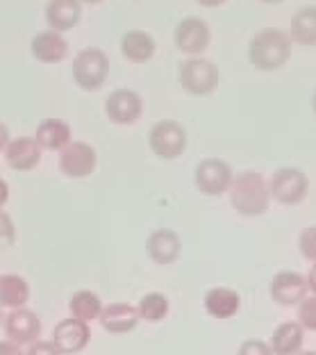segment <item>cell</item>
Segmentation results:
<instances>
[{
	"label": "cell",
	"instance_id": "cell-14",
	"mask_svg": "<svg viewBox=\"0 0 316 355\" xmlns=\"http://www.w3.org/2000/svg\"><path fill=\"white\" fill-rule=\"evenodd\" d=\"M100 326L112 335H125L139 326V312L130 303H109L100 310Z\"/></svg>",
	"mask_w": 316,
	"mask_h": 355
},
{
	"label": "cell",
	"instance_id": "cell-23",
	"mask_svg": "<svg viewBox=\"0 0 316 355\" xmlns=\"http://www.w3.org/2000/svg\"><path fill=\"white\" fill-rule=\"evenodd\" d=\"M291 39L303 46H316V5H303L291 16Z\"/></svg>",
	"mask_w": 316,
	"mask_h": 355
},
{
	"label": "cell",
	"instance_id": "cell-5",
	"mask_svg": "<svg viewBox=\"0 0 316 355\" xmlns=\"http://www.w3.org/2000/svg\"><path fill=\"white\" fill-rule=\"evenodd\" d=\"M271 198L282 205H298L303 203L307 191H310V180L296 166H282L271 178Z\"/></svg>",
	"mask_w": 316,
	"mask_h": 355
},
{
	"label": "cell",
	"instance_id": "cell-21",
	"mask_svg": "<svg viewBox=\"0 0 316 355\" xmlns=\"http://www.w3.org/2000/svg\"><path fill=\"white\" fill-rule=\"evenodd\" d=\"M241 298L230 287H214L205 296V310L214 319H230L239 312Z\"/></svg>",
	"mask_w": 316,
	"mask_h": 355
},
{
	"label": "cell",
	"instance_id": "cell-39",
	"mask_svg": "<svg viewBox=\"0 0 316 355\" xmlns=\"http://www.w3.org/2000/svg\"><path fill=\"white\" fill-rule=\"evenodd\" d=\"M82 3H100V0H82Z\"/></svg>",
	"mask_w": 316,
	"mask_h": 355
},
{
	"label": "cell",
	"instance_id": "cell-12",
	"mask_svg": "<svg viewBox=\"0 0 316 355\" xmlns=\"http://www.w3.org/2000/svg\"><path fill=\"white\" fill-rule=\"evenodd\" d=\"M58 349L69 355V353H80L85 351L89 342H91V330H89V324L80 319H64L60 321L53 330V340H51Z\"/></svg>",
	"mask_w": 316,
	"mask_h": 355
},
{
	"label": "cell",
	"instance_id": "cell-4",
	"mask_svg": "<svg viewBox=\"0 0 316 355\" xmlns=\"http://www.w3.org/2000/svg\"><path fill=\"white\" fill-rule=\"evenodd\" d=\"M148 144L161 159H177L187 148V130L177 121L164 119L150 128Z\"/></svg>",
	"mask_w": 316,
	"mask_h": 355
},
{
	"label": "cell",
	"instance_id": "cell-18",
	"mask_svg": "<svg viewBox=\"0 0 316 355\" xmlns=\"http://www.w3.org/2000/svg\"><path fill=\"white\" fill-rule=\"evenodd\" d=\"M305 342V330L298 321H285L273 330L271 335V351L273 355H296L303 349Z\"/></svg>",
	"mask_w": 316,
	"mask_h": 355
},
{
	"label": "cell",
	"instance_id": "cell-13",
	"mask_svg": "<svg viewBox=\"0 0 316 355\" xmlns=\"http://www.w3.org/2000/svg\"><path fill=\"white\" fill-rule=\"evenodd\" d=\"M307 278L298 271H280L271 280V298L280 305H296L307 294Z\"/></svg>",
	"mask_w": 316,
	"mask_h": 355
},
{
	"label": "cell",
	"instance_id": "cell-3",
	"mask_svg": "<svg viewBox=\"0 0 316 355\" xmlns=\"http://www.w3.org/2000/svg\"><path fill=\"white\" fill-rule=\"evenodd\" d=\"M109 73V60L100 48H85L73 60V80L78 87L94 92V89L103 87L105 78Z\"/></svg>",
	"mask_w": 316,
	"mask_h": 355
},
{
	"label": "cell",
	"instance_id": "cell-35",
	"mask_svg": "<svg viewBox=\"0 0 316 355\" xmlns=\"http://www.w3.org/2000/svg\"><path fill=\"white\" fill-rule=\"evenodd\" d=\"M307 287H310V289H312V294L316 296V262L312 264L310 273H307Z\"/></svg>",
	"mask_w": 316,
	"mask_h": 355
},
{
	"label": "cell",
	"instance_id": "cell-27",
	"mask_svg": "<svg viewBox=\"0 0 316 355\" xmlns=\"http://www.w3.org/2000/svg\"><path fill=\"white\" fill-rule=\"evenodd\" d=\"M298 324L303 330H312L316 333V296H305L298 303Z\"/></svg>",
	"mask_w": 316,
	"mask_h": 355
},
{
	"label": "cell",
	"instance_id": "cell-24",
	"mask_svg": "<svg viewBox=\"0 0 316 355\" xmlns=\"http://www.w3.org/2000/svg\"><path fill=\"white\" fill-rule=\"evenodd\" d=\"M121 51H123L128 60L146 62L155 53V42H152V37L143 30H128L123 39H121Z\"/></svg>",
	"mask_w": 316,
	"mask_h": 355
},
{
	"label": "cell",
	"instance_id": "cell-7",
	"mask_svg": "<svg viewBox=\"0 0 316 355\" xmlns=\"http://www.w3.org/2000/svg\"><path fill=\"white\" fill-rule=\"evenodd\" d=\"M232 178H234L232 166L218 157L202 159V162H198L196 171H193L196 187L200 193H205V196H223V193L230 189Z\"/></svg>",
	"mask_w": 316,
	"mask_h": 355
},
{
	"label": "cell",
	"instance_id": "cell-19",
	"mask_svg": "<svg viewBox=\"0 0 316 355\" xmlns=\"http://www.w3.org/2000/svg\"><path fill=\"white\" fill-rule=\"evenodd\" d=\"M82 16L80 0H48L46 5V21L53 30H71Z\"/></svg>",
	"mask_w": 316,
	"mask_h": 355
},
{
	"label": "cell",
	"instance_id": "cell-38",
	"mask_svg": "<svg viewBox=\"0 0 316 355\" xmlns=\"http://www.w3.org/2000/svg\"><path fill=\"white\" fill-rule=\"evenodd\" d=\"M312 107H314V112H316V89H314V94H312Z\"/></svg>",
	"mask_w": 316,
	"mask_h": 355
},
{
	"label": "cell",
	"instance_id": "cell-9",
	"mask_svg": "<svg viewBox=\"0 0 316 355\" xmlns=\"http://www.w3.org/2000/svg\"><path fill=\"white\" fill-rule=\"evenodd\" d=\"M96 162V148L87 141H69L60 150V168L67 178H87L94 173Z\"/></svg>",
	"mask_w": 316,
	"mask_h": 355
},
{
	"label": "cell",
	"instance_id": "cell-29",
	"mask_svg": "<svg viewBox=\"0 0 316 355\" xmlns=\"http://www.w3.org/2000/svg\"><path fill=\"white\" fill-rule=\"evenodd\" d=\"M16 241V225L14 219L5 209H0V248H10Z\"/></svg>",
	"mask_w": 316,
	"mask_h": 355
},
{
	"label": "cell",
	"instance_id": "cell-32",
	"mask_svg": "<svg viewBox=\"0 0 316 355\" xmlns=\"http://www.w3.org/2000/svg\"><path fill=\"white\" fill-rule=\"evenodd\" d=\"M0 355H26L21 351L19 344H14L10 340H0Z\"/></svg>",
	"mask_w": 316,
	"mask_h": 355
},
{
	"label": "cell",
	"instance_id": "cell-10",
	"mask_svg": "<svg viewBox=\"0 0 316 355\" xmlns=\"http://www.w3.org/2000/svg\"><path fill=\"white\" fill-rule=\"evenodd\" d=\"M209 39H212V32L200 16H187L175 28V46L191 58H198L205 51Z\"/></svg>",
	"mask_w": 316,
	"mask_h": 355
},
{
	"label": "cell",
	"instance_id": "cell-6",
	"mask_svg": "<svg viewBox=\"0 0 316 355\" xmlns=\"http://www.w3.org/2000/svg\"><path fill=\"white\" fill-rule=\"evenodd\" d=\"M180 83L189 94L205 96L212 94L218 85V69L212 60L205 58H189L180 64Z\"/></svg>",
	"mask_w": 316,
	"mask_h": 355
},
{
	"label": "cell",
	"instance_id": "cell-25",
	"mask_svg": "<svg viewBox=\"0 0 316 355\" xmlns=\"http://www.w3.org/2000/svg\"><path fill=\"white\" fill-rule=\"evenodd\" d=\"M69 310L73 319H80V321H85V324H89V321L100 317V310H103L100 296L94 294L91 289H80V292L71 296Z\"/></svg>",
	"mask_w": 316,
	"mask_h": 355
},
{
	"label": "cell",
	"instance_id": "cell-28",
	"mask_svg": "<svg viewBox=\"0 0 316 355\" xmlns=\"http://www.w3.org/2000/svg\"><path fill=\"white\" fill-rule=\"evenodd\" d=\"M298 248H301V255L305 260L316 262V225H310L301 232L298 237Z\"/></svg>",
	"mask_w": 316,
	"mask_h": 355
},
{
	"label": "cell",
	"instance_id": "cell-1",
	"mask_svg": "<svg viewBox=\"0 0 316 355\" xmlns=\"http://www.w3.org/2000/svg\"><path fill=\"white\" fill-rule=\"evenodd\" d=\"M228 193L234 212L239 216H248V219L262 216L271 203L269 184H266V180L257 171H250V168L232 178Z\"/></svg>",
	"mask_w": 316,
	"mask_h": 355
},
{
	"label": "cell",
	"instance_id": "cell-36",
	"mask_svg": "<svg viewBox=\"0 0 316 355\" xmlns=\"http://www.w3.org/2000/svg\"><path fill=\"white\" fill-rule=\"evenodd\" d=\"M200 5H205V7H216V5H221L225 3V0H198Z\"/></svg>",
	"mask_w": 316,
	"mask_h": 355
},
{
	"label": "cell",
	"instance_id": "cell-15",
	"mask_svg": "<svg viewBox=\"0 0 316 355\" xmlns=\"http://www.w3.org/2000/svg\"><path fill=\"white\" fill-rule=\"evenodd\" d=\"M180 251H182V241L175 230L159 228L155 232H150L148 239H146V253L157 264H173L180 257Z\"/></svg>",
	"mask_w": 316,
	"mask_h": 355
},
{
	"label": "cell",
	"instance_id": "cell-11",
	"mask_svg": "<svg viewBox=\"0 0 316 355\" xmlns=\"http://www.w3.org/2000/svg\"><path fill=\"white\" fill-rule=\"evenodd\" d=\"M3 326H5L7 340L19 346L37 342L39 335H42V321H39L37 312H32L28 308L12 310L3 319Z\"/></svg>",
	"mask_w": 316,
	"mask_h": 355
},
{
	"label": "cell",
	"instance_id": "cell-34",
	"mask_svg": "<svg viewBox=\"0 0 316 355\" xmlns=\"http://www.w3.org/2000/svg\"><path fill=\"white\" fill-rule=\"evenodd\" d=\"M7 144H10V130H7L5 123H0V150H5Z\"/></svg>",
	"mask_w": 316,
	"mask_h": 355
},
{
	"label": "cell",
	"instance_id": "cell-30",
	"mask_svg": "<svg viewBox=\"0 0 316 355\" xmlns=\"http://www.w3.org/2000/svg\"><path fill=\"white\" fill-rule=\"evenodd\" d=\"M237 355H273V351H271V346L262 340H246L239 346Z\"/></svg>",
	"mask_w": 316,
	"mask_h": 355
},
{
	"label": "cell",
	"instance_id": "cell-22",
	"mask_svg": "<svg viewBox=\"0 0 316 355\" xmlns=\"http://www.w3.org/2000/svg\"><path fill=\"white\" fill-rule=\"evenodd\" d=\"M35 141L46 150H62L71 141V128L62 119H46L37 125Z\"/></svg>",
	"mask_w": 316,
	"mask_h": 355
},
{
	"label": "cell",
	"instance_id": "cell-2",
	"mask_svg": "<svg viewBox=\"0 0 316 355\" xmlns=\"http://www.w3.org/2000/svg\"><path fill=\"white\" fill-rule=\"evenodd\" d=\"M250 62L262 71H275L285 67L291 55V37L278 28H264L253 35L248 44Z\"/></svg>",
	"mask_w": 316,
	"mask_h": 355
},
{
	"label": "cell",
	"instance_id": "cell-8",
	"mask_svg": "<svg viewBox=\"0 0 316 355\" xmlns=\"http://www.w3.org/2000/svg\"><path fill=\"white\" fill-rule=\"evenodd\" d=\"M143 112V101L139 92L134 89H128V87H121L114 89L107 101H105V114L112 121V123H119V125H130L134 121H139Z\"/></svg>",
	"mask_w": 316,
	"mask_h": 355
},
{
	"label": "cell",
	"instance_id": "cell-16",
	"mask_svg": "<svg viewBox=\"0 0 316 355\" xmlns=\"http://www.w3.org/2000/svg\"><path fill=\"white\" fill-rule=\"evenodd\" d=\"M42 159V146L32 137H19L12 139L5 148V162L14 171H32Z\"/></svg>",
	"mask_w": 316,
	"mask_h": 355
},
{
	"label": "cell",
	"instance_id": "cell-37",
	"mask_svg": "<svg viewBox=\"0 0 316 355\" xmlns=\"http://www.w3.org/2000/svg\"><path fill=\"white\" fill-rule=\"evenodd\" d=\"M296 355H316V351H298Z\"/></svg>",
	"mask_w": 316,
	"mask_h": 355
},
{
	"label": "cell",
	"instance_id": "cell-33",
	"mask_svg": "<svg viewBox=\"0 0 316 355\" xmlns=\"http://www.w3.org/2000/svg\"><path fill=\"white\" fill-rule=\"evenodd\" d=\"M7 200H10V184L0 178V209L7 205Z\"/></svg>",
	"mask_w": 316,
	"mask_h": 355
},
{
	"label": "cell",
	"instance_id": "cell-40",
	"mask_svg": "<svg viewBox=\"0 0 316 355\" xmlns=\"http://www.w3.org/2000/svg\"><path fill=\"white\" fill-rule=\"evenodd\" d=\"M264 3H280V0H264Z\"/></svg>",
	"mask_w": 316,
	"mask_h": 355
},
{
	"label": "cell",
	"instance_id": "cell-20",
	"mask_svg": "<svg viewBox=\"0 0 316 355\" xmlns=\"http://www.w3.org/2000/svg\"><path fill=\"white\" fill-rule=\"evenodd\" d=\"M30 301V285L19 273H5L0 276V308L19 310L26 308Z\"/></svg>",
	"mask_w": 316,
	"mask_h": 355
},
{
	"label": "cell",
	"instance_id": "cell-17",
	"mask_svg": "<svg viewBox=\"0 0 316 355\" xmlns=\"http://www.w3.org/2000/svg\"><path fill=\"white\" fill-rule=\"evenodd\" d=\"M32 55L39 62H60L67 58L69 53V42L62 37V32L58 30H44L37 32L35 39H32Z\"/></svg>",
	"mask_w": 316,
	"mask_h": 355
},
{
	"label": "cell",
	"instance_id": "cell-26",
	"mask_svg": "<svg viewBox=\"0 0 316 355\" xmlns=\"http://www.w3.org/2000/svg\"><path fill=\"white\" fill-rule=\"evenodd\" d=\"M168 310H171V305H168V298L159 292H150L146 294L139 305H137V312H139V317L143 321H148V324H159L161 319L166 317Z\"/></svg>",
	"mask_w": 316,
	"mask_h": 355
},
{
	"label": "cell",
	"instance_id": "cell-31",
	"mask_svg": "<svg viewBox=\"0 0 316 355\" xmlns=\"http://www.w3.org/2000/svg\"><path fill=\"white\" fill-rule=\"evenodd\" d=\"M26 355H64L58 346L53 342H44V340H37L30 344V349L26 351Z\"/></svg>",
	"mask_w": 316,
	"mask_h": 355
},
{
	"label": "cell",
	"instance_id": "cell-41",
	"mask_svg": "<svg viewBox=\"0 0 316 355\" xmlns=\"http://www.w3.org/2000/svg\"><path fill=\"white\" fill-rule=\"evenodd\" d=\"M5 317H3V308H0V321H3Z\"/></svg>",
	"mask_w": 316,
	"mask_h": 355
}]
</instances>
